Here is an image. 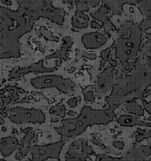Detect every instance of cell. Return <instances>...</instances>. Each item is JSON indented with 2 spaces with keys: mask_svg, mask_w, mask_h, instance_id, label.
I'll list each match as a JSON object with an SVG mask.
<instances>
[{
  "mask_svg": "<svg viewBox=\"0 0 151 161\" xmlns=\"http://www.w3.org/2000/svg\"><path fill=\"white\" fill-rule=\"evenodd\" d=\"M31 84L36 88H45L55 86L64 93H70L73 91V84L69 80L58 76H43L31 80Z\"/></svg>",
  "mask_w": 151,
  "mask_h": 161,
  "instance_id": "6da1fadb",
  "label": "cell"
},
{
  "mask_svg": "<svg viewBox=\"0 0 151 161\" xmlns=\"http://www.w3.org/2000/svg\"><path fill=\"white\" fill-rule=\"evenodd\" d=\"M9 119L16 124L25 122H43L45 116L38 110H28L22 108H11L9 111Z\"/></svg>",
  "mask_w": 151,
  "mask_h": 161,
  "instance_id": "7a4b0ae2",
  "label": "cell"
},
{
  "mask_svg": "<svg viewBox=\"0 0 151 161\" xmlns=\"http://www.w3.org/2000/svg\"><path fill=\"white\" fill-rule=\"evenodd\" d=\"M62 145L63 142H58L52 146H36L31 151L32 158L28 161H43L50 157L56 158L61 151Z\"/></svg>",
  "mask_w": 151,
  "mask_h": 161,
  "instance_id": "3957f363",
  "label": "cell"
},
{
  "mask_svg": "<svg viewBox=\"0 0 151 161\" xmlns=\"http://www.w3.org/2000/svg\"><path fill=\"white\" fill-rule=\"evenodd\" d=\"M18 141L14 137H6L0 139V152L3 157H9L15 151Z\"/></svg>",
  "mask_w": 151,
  "mask_h": 161,
  "instance_id": "277c9868",
  "label": "cell"
},
{
  "mask_svg": "<svg viewBox=\"0 0 151 161\" xmlns=\"http://www.w3.org/2000/svg\"><path fill=\"white\" fill-rule=\"evenodd\" d=\"M85 44L89 47H97L102 45L105 42V39L103 36L99 34H90L85 36L83 38Z\"/></svg>",
  "mask_w": 151,
  "mask_h": 161,
  "instance_id": "5b68a950",
  "label": "cell"
},
{
  "mask_svg": "<svg viewBox=\"0 0 151 161\" xmlns=\"http://www.w3.org/2000/svg\"><path fill=\"white\" fill-rule=\"evenodd\" d=\"M0 161H6V160H0Z\"/></svg>",
  "mask_w": 151,
  "mask_h": 161,
  "instance_id": "8992f818",
  "label": "cell"
},
{
  "mask_svg": "<svg viewBox=\"0 0 151 161\" xmlns=\"http://www.w3.org/2000/svg\"><path fill=\"white\" fill-rule=\"evenodd\" d=\"M0 98H1V94H0Z\"/></svg>",
  "mask_w": 151,
  "mask_h": 161,
  "instance_id": "52a82bcc",
  "label": "cell"
}]
</instances>
